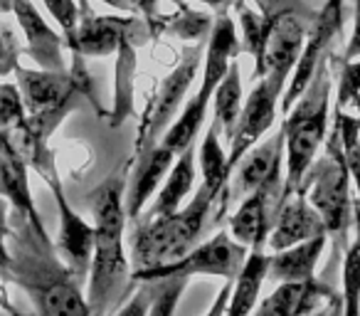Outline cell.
<instances>
[{
  "mask_svg": "<svg viewBox=\"0 0 360 316\" xmlns=\"http://www.w3.org/2000/svg\"><path fill=\"white\" fill-rule=\"evenodd\" d=\"M11 265L3 279L18 284L40 314H91L86 296H82L79 277L57 255V242L47 227L35 225L27 215L13 210L8 232Z\"/></svg>",
  "mask_w": 360,
  "mask_h": 316,
  "instance_id": "obj_1",
  "label": "cell"
},
{
  "mask_svg": "<svg viewBox=\"0 0 360 316\" xmlns=\"http://www.w3.org/2000/svg\"><path fill=\"white\" fill-rule=\"evenodd\" d=\"M126 178L114 173L86 196L94 215V255L89 265L86 304L91 314L116 311L131 294V260L124 252Z\"/></svg>",
  "mask_w": 360,
  "mask_h": 316,
  "instance_id": "obj_2",
  "label": "cell"
},
{
  "mask_svg": "<svg viewBox=\"0 0 360 316\" xmlns=\"http://www.w3.org/2000/svg\"><path fill=\"white\" fill-rule=\"evenodd\" d=\"M350 173L343 158V144H340V129L333 121L328 136L323 141V153L316 156L311 168L306 171L299 191L309 198L311 206L323 217L326 232L330 240V260L321 279L330 274L343 260V252L348 247V232L353 225V198H350Z\"/></svg>",
  "mask_w": 360,
  "mask_h": 316,
  "instance_id": "obj_3",
  "label": "cell"
},
{
  "mask_svg": "<svg viewBox=\"0 0 360 316\" xmlns=\"http://www.w3.org/2000/svg\"><path fill=\"white\" fill-rule=\"evenodd\" d=\"M330 57H323L316 67L306 89L294 101L281 121L286 148V171L281 203L299 191L306 171L311 168L319 148L328 136V109H330Z\"/></svg>",
  "mask_w": 360,
  "mask_h": 316,
  "instance_id": "obj_4",
  "label": "cell"
},
{
  "mask_svg": "<svg viewBox=\"0 0 360 316\" xmlns=\"http://www.w3.org/2000/svg\"><path fill=\"white\" fill-rule=\"evenodd\" d=\"M225 191L215 196L205 186H200V191L186 208H178L168 215L139 217L131 232V272L165 265L193 250L205 232L212 208L215 203H220Z\"/></svg>",
  "mask_w": 360,
  "mask_h": 316,
  "instance_id": "obj_5",
  "label": "cell"
},
{
  "mask_svg": "<svg viewBox=\"0 0 360 316\" xmlns=\"http://www.w3.org/2000/svg\"><path fill=\"white\" fill-rule=\"evenodd\" d=\"M200 60H202V42L200 45H186L180 50V62L175 65V70L160 82L158 91H155L153 99H150L148 109L141 116L134 156L150 148V146H155L163 139L168 126L173 124L175 116H178V109L186 104V94L193 82H195L198 70H200Z\"/></svg>",
  "mask_w": 360,
  "mask_h": 316,
  "instance_id": "obj_6",
  "label": "cell"
},
{
  "mask_svg": "<svg viewBox=\"0 0 360 316\" xmlns=\"http://www.w3.org/2000/svg\"><path fill=\"white\" fill-rule=\"evenodd\" d=\"M247 252H250V247L237 242L230 232L220 230L210 240H205L202 245H195L178 260L165 262V265L158 267H148V270H134L131 272V289H134L136 282L160 279V277H188L191 279L195 274H210L235 279Z\"/></svg>",
  "mask_w": 360,
  "mask_h": 316,
  "instance_id": "obj_7",
  "label": "cell"
},
{
  "mask_svg": "<svg viewBox=\"0 0 360 316\" xmlns=\"http://www.w3.org/2000/svg\"><path fill=\"white\" fill-rule=\"evenodd\" d=\"M343 20H345V0H326L323 8L314 15V23L309 27L306 35L304 50L299 55V62L294 67L289 84L281 96V116L294 106V101L301 96V91L306 89L309 80L314 77L316 67L323 57H328V52L333 50L335 37L343 32Z\"/></svg>",
  "mask_w": 360,
  "mask_h": 316,
  "instance_id": "obj_8",
  "label": "cell"
},
{
  "mask_svg": "<svg viewBox=\"0 0 360 316\" xmlns=\"http://www.w3.org/2000/svg\"><path fill=\"white\" fill-rule=\"evenodd\" d=\"M281 126L269 134L264 141H257L245 153L237 168L232 171L227 188L232 198H245L257 188H279L284 191V171H286V148Z\"/></svg>",
  "mask_w": 360,
  "mask_h": 316,
  "instance_id": "obj_9",
  "label": "cell"
},
{
  "mask_svg": "<svg viewBox=\"0 0 360 316\" xmlns=\"http://www.w3.org/2000/svg\"><path fill=\"white\" fill-rule=\"evenodd\" d=\"M42 181H45L47 188L52 191V198H55V203H57V210H60L57 252L65 255V262L70 265V270L82 279V277L89 274L91 255H94V225H89V222L70 206L57 168L47 173Z\"/></svg>",
  "mask_w": 360,
  "mask_h": 316,
  "instance_id": "obj_10",
  "label": "cell"
},
{
  "mask_svg": "<svg viewBox=\"0 0 360 316\" xmlns=\"http://www.w3.org/2000/svg\"><path fill=\"white\" fill-rule=\"evenodd\" d=\"M323 301H328L333 311L343 314V296L330 286V282L321 277H306L279 282V286L257 306V311L264 316H304L319 311Z\"/></svg>",
  "mask_w": 360,
  "mask_h": 316,
  "instance_id": "obj_11",
  "label": "cell"
},
{
  "mask_svg": "<svg viewBox=\"0 0 360 316\" xmlns=\"http://www.w3.org/2000/svg\"><path fill=\"white\" fill-rule=\"evenodd\" d=\"M15 77L27 114L52 109V106L62 104V101L72 99V96H82V99H89L94 104L86 87L70 70H27V67L18 65Z\"/></svg>",
  "mask_w": 360,
  "mask_h": 316,
  "instance_id": "obj_12",
  "label": "cell"
},
{
  "mask_svg": "<svg viewBox=\"0 0 360 316\" xmlns=\"http://www.w3.org/2000/svg\"><path fill=\"white\" fill-rule=\"evenodd\" d=\"M155 37L153 25H150L148 18H143L139 27H136L131 35H126L124 40L116 47V72H114V106L106 114L109 126L116 129L121 126L131 114H134V94H136V70H139V62H136V52L139 47H143L146 42H150Z\"/></svg>",
  "mask_w": 360,
  "mask_h": 316,
  "instance_id": "obj_13",
  "label": "cell"
},
{
  "mask_svg": "<svg viewBox=\"0 0 360 316\" xmlns=\"http://www.w3.org/2000/svg\"><path fill=\"white\" fill-rule=\"evenodd\" d=\"M13 15H15L18 25L22 27L27 45L22 47V55H27L40 70H67L65 65V35L55 32L42 13L32 6V0H13Z\"/></svg>",
  "mask_w": 360,
  "mask_h": 316,
  "instance_id": "obj_14",
  "label": "cell"
},
{
  "mask_svg": "<svg viewBox=\"0 0 360 316\" xmlns=\"http://www.w3.org/2000/svg\"><path fill=\"white\" fill-rule=\"evenodd\" d=\"M281 208L279 188H257L245 196L242 206L230 217V235L247 247H266L269 232Z\"/></svg>",
  "mask_w": 360,
  "mask_h": 316,
  "instance_id": "obj_15",
  "label": "cell"
},
{
  "mask_svg": "<svg viewBox=\"0 0 360 316\" xmlns=\"http://www.w3.org/2000/svg\"><path fill=\"white\" fill-rule=\"evenodd\" d=\"M175 156L178 153H173V151L165 144H160V141L155 146H150V148L134 156V161H131L129 191H126V198H124L129 220H139L141 210H143V206L148 203V198H153L155 188L168 176Z\"/></svg>",
  "mask_w": 360,
  "mask_h": 316,
  "instance_id": "obj_16",
  "label": "cell"
},
{
  "mask_svg": "<svg viewBox=\"0 0 360 316\" xmlns=\"http://www.w3.org/2000/svg\"><path fill=\"white\" fill-rule=\"evenodd\" d=\"M237 55H240V40H237L235 20L230 18V11H222L215 15L210 37H207L205 55H202V82L200 89H198L200 99L212 101L217 84L227 75V70H230V65L235 62Z\"/></svg>",
  "mask_w": 360,
  "mask_h": 316,
  "instance_id": "obj_17",
  "label": "cell"
},
{
  "mask_svg": "<svg viewBox=\"0 0 360 316\" xmlns=\"http://www.w3.org/2000/svg\"><path fill=\"white\" fill-rule=\"evenodd\" d=\"M319 235H328L323 217L319 215V210L311 206L304 193H294V196H289L281 203L279 215H276L266 245H269L271 252H279L296 245V242L311 240V237Z\"/></svg>",
  "mask_w": 360,
  "mask_h": 316,
  "instance_id": "obj_18",
  "label": "cell"
},
{
  "mask_svg": "<svg viewBox=\"0 0 360 316\" xmlns=\"http://www.w3.org/2000/svg\"><path fill=\"white\" fill-rule=\"evenodd\" d=\"M30 166L22 161L20 156L13 151L11 141H3L0 144V196L11 203L13 210L22 213V215L30 217L35 225H42L40 213L35 208V201H32V191H30Z\"/></svg>",
  "mask_w": 360,
  "mask_h": 316,
  "instance_id": "obj_19",
  "label": "cell"
},
{
  "mask_svg": "<svg viewBox=\"0 0 360 316\" xmlns=\"http://www.w3.org/2000/svg\"><path fill=\"white\" fill-rule=\"evenodd\" d=\"M136 294H129L126 304H119L121 314H150L170 316L175 314L180 294L186 291L188 277H160V279L136 282Z\"/></svg>",
  "mask_w": 360,
  "mask_h": 316,
  "instance_id": "obj_20",
  "label": "cell"
},
{
  "mask_svg": "<svg viewBox=\"0 0 360 316\" xmlns=\"http://www.w3.org/2000/svg\"><path fill=\"white\" fill-rule=\"evenodd\" d=\"M193 183H195V141L175 156L168 176L163 178V188H160L158 196H155L153 208H150L146 215H139V217H155V215L175 213L180 208V203L191 196Z\"/></svg>",
  "mask_w": 360,
  "mask_h": 316,
  "instance_id": "obj_21",
  "label": "cell"
},
{
  "mask_svg": "<svg viewBox=\"0 0 360 316\" xmlns=\"http://www.w3.org/2000/svg\"><path fill=\"white\" fill-rule=\"evenodd\" d=\"M266 272H269V255L264 252V245L250 247L240 272L232 279V296H230V304H227V314L240 316L257 309V299H259Z\"/></svg>",
  "mask_w": 360,
  "mask_h": 316,
  "instance_id": "obj_22",
  "label": "cell"
},
{
  "mask_svg": "<svg viewBox=\"0 0 360 316\" xmlns=\"http://www.w3.org/2000/svg\"><path fill=\"white\" fill-rule=\"evenodd\" d=\"M326 242H328V235H319L269 255V272H266V277H271L276 282L316 277V265H319L321 255H323Z\"/></svg>",
  "mask_w": 360,
  "mask_h": 316,
  "instance_id": "obj_23",
  "label": "cell"
},
{
  "mask_svg": "<svg viewBox=\"0 0 360 316\" xmlns=\"http://www.w3.org/2000/svg\"><path fill=\"white\" fill-rule=\"evenodd\" d=\"M173 3H175V13H170V15H158V13H155L153 18H148L150 25H153L155 37L173 35V37H180V40L207 42L215 18L207 15V13L193 11L183 0H173Z\"/></svg>",
  "mask_w": 360,
  "mask_h": 316,
  "instance_id": "obj_24",
  "label": "cell"
},
{
  "mask_svg": "<svg viewBox=\"0 0 360 316\" xmlns=\"http://www.w3.org/2000/svg\"><path fill=\"white\" fill-rule=\"evenodd\" d=\"M240 15V27H242V42L240 52L250 55L255 60V72H252V82H257L262 77V67H264V52L266 42L271 35V18L264 15L262 11H252L247 8L245 0H235L232 6Z\"/></svg>",
  "mask_w": 360,
  "mask_h": 316,
  "instance_id": "obj_25",
  "label": "cell"
},
{
  "mask_svg": "<svg viewBox=\"0 0 360 316\" xmlns=\"http://www.w3.org/2000/svg\"><path fill=\"white\" fill-rule=\"evenodd\" d=\"M242 82H240V65L232 62L227 75L222 77V82L217 84L215 94H212V114L220 121L222 136L227 141H232L237 129V121H240L242 111Z\"/></svg>",
  "mask_w": 360,
  "mask_h": 316,
  "instance_id": "obj_26",
  "label": "cell"
},
{
  "mask_svg": "<svg viewBox=\"0 0 360 316\" xmlns=\"http://www.w3.org/2000/svg\"><path fill=\"white\" fill-rule=\"evenodd\" d=\"M220 121L212 119L207 126V134L200 144V173L202 186L220 196L230 181V168H227V153L220 146Z\"/></svg>",
  "mask_w": 360,
  "mask_h": 316,
  "instance_id": "obj_27",
  "label": "cell"
},
{
  "mask_svg": "<svg viewBox=\"0 0 360 316\" xmlns=\"http://www.w3.org/2000/svg\"><path fill=\"white\" fill-rule=\"evenodd\" d=\"M207 106H210V101L200 99L198 94L193 96V99H188L186 104H183L180 116H175V121L163 134L160 144L168 146L173 153H180V151L188 148L193 141H198V131H200V126L205 124V119H207Z\"/></svg>",
  "mask_w": 360,
  "mask_h": 316,
  "instance_id": "obj_28",
  "label": "cell"
},
{
  "mask_svg": "<svg viewBox=\"0 0 360 316\" xmlns=\"http://www.w3.org/2000/svg\"><path fill=\"white\" fill-rule=\"evenodd\" d=\"M353 225L355 240L348 242L340 260V279H343V314L358 316L360 314V208L353 203Z\"/></svg>",
  "mask_w": 360,
  "mask_h": 316,
  "instance_id": "obj_29",
  "label": "cell"
},
{
  "mask_svg": "<svg viewBox=\"0 0 360 316\" xmlns=\"http://www.w3.org/2000/svg\"><path fill=\"white\" fill-rule=\"evenodd\" d=\"M335 124L340 129V144H343V158L350 173V183L355 186V206L360 208V124L355 116L345 111H335Z\"/></svg>",
  "mask_w": 360,
  "mask_h": 316,
  "instance_id": "obj_30",
  "label": "cell"
},
{
  "mask_svg": "<svg viewBox=\"0 0 360 316\" xmlns=\"http://www.w3.org/2000/svg\"><path fill=\"white\" fill-rule=\"evenodd\" d=\"M27 116L20 87L0 82V131H11Z\"/></svg>",
  "mask_w": 360,
  "mask_h": 316,
  "instance_id": "obj_31",
  "label": "cell"
},
{
  "mask_svg": "<svg viewBox=\"0 0 360 316\" xmlns=\"http://www.w3.org/2000/svg\"><path fill=\"white\" fill-rule=\"evenodd\" d=\"M52 18L57 20V25L62 27L67 47L75 42L77 27H79V3L77 0H42Z\"/></svg>",
  "mask_w": 360,
  "mask_h": 316,
  "instance_id": "obj_32",
  "label": "cell"
},
{
  "mask_svg": "<svg viewBox=\"0 0 360 316\" xmlns=\"http://www.w3.org/2000/svg\"><path fill=\"white\" fill-rule=\"evenodd\" d=\"M355 96H360V62L358 60H340L335 111H343L348 104H353Z\"/></svg>",
  "mask_w": 360,
  "mask_h": 316,
  "instance_id": "obj_33",
  "label": "cell"
},
{
  "mask_svg": "<svg viewBox=\"0 0 360 316\" xmlns=\"http://www.w3.org/2000/svg\"><path fill=\"white\" fill-rule=\"evenodd\" d=\"M22 47L18 42V35L11 30V25L0 23V77L15 75L18 65H20Z\"/></svg>",
  "mask_w": 360,
  "mask_h": 316,
  "instance_id": "obj_34",
  "label": "cell"
},
{
  "mask_svg": "<svg viewBox=\"0 0 360 316\" xmlns=\"http://www.w3.org/2000/svg\"><path fill=\"white\" fill-rule=\"evenodd\" d=\"M11 203L0 196V274L11 265V250H8V232H11V215H8Z\"/></svg>",
  "mask_w": 360,
  "mask_h": 316,
  "instance_id": "obj_35",
  "label": "cell"
},
{
  "mask_svg": "<svg viewBox=\"0 0 360 316\" xmlns=\"http://www.w3.org/2000/svg\"><path fill=\"white\" fill-rule=\"evenodd\" d=\"M360 57V0H355V20H353V35L345 47L343 60H358Z\"/></svg>",
  "mask_w": 360,
  "mask_h": 316,
  "instance_id": "obj_36",
  "label": "cell"
},
{
  "mask_svg": "<svg viewBox=\"0 0 360 316\" xmlns=\"http://www.w3.org/2000/svg\"><path fill=\"white\" fill-rule=\"evenodd\" d=\"M129 3L134 8V13H139L143 18H153L160 6V0H129Z\"/></svg>",
  "mask_w": 360,
  "mask_h": 316,
  "instance_id": "obj_37",
  "label": "cell"
},
{
  "mask_svg": "<svg viewBox=\"0 0 360 316\" xmlns=\"http://www.w3.org/2000/svg\"><path fill=\"white\" fill-rule=\"evenodd\" d=\"M200 3H205V6H210L215 13L230 11V8L235 6V0H200Z\"/></svg>",
  "mask_w": 360,
  "mask_h": 316,
  "instance_id": "obj_38",
  "label": "cell"
},
{
  "mask_svg": "<svg viewBox=\"0 0 360 316\" xmlns=\"http://www.w3.org/2000/svg\"><path fill=\"white\" fill-rule=\"evenodd\" d=\"M0 309L8 311V314H18V309L11 304V296H8V289L3 284H0Z\"/></svg>",
  "mask_w": 360,
  "mask_h": 316,
  "instance_id": "obj_39",
  "label": "cell"
},
{
  "mask_svg": "<svg viewBox=\"0 0 360 316\" xmlns=\"http://www.w3.org/2000/svg\"><path fill=\"white\" fill-rule=\"evenodd\" d=\"M101 3H106V6L116 8V11H124V13L134 11V8H131V3H129V0H101Z\"/></svg>",
  "mask_w": 360,
  "mask_h": 316,
  "instance_id": "obj_40",
  "label": "cell"
},
{
  "mask_svg": "<svg viewBox=\"0 0 360 316\" xmlns=\"http://www.w3.org/2000/svg\"><path fill=\"white\" fill-rule=\"evenodd\" d=\"M77 3H79V18L89 15V13H91V6H89V0H77Z\"/></svg>",
  "mask_w": 360,
  "mask_h": 316,
  "instance_id": "obj_41",
  "label": "cell"
},
{
  "mask_svg": "<svg viewBox=\"0 0 360 316\" xmlns=\"http://www.w3.org/2000/svg\"><path fill=\"white\" fill-rule=\"evenodd\" d=\"M0 13H13V0H0Z\"/></svg>",
  "mask_w": 360,
  "mask_h": 316,
  "instance_id": "obj_42",
  "label": "cell"
},
{
  "mask_svg": "<svg viewBox=\"0 0 360 316\" xmlns=\"http://www.w3.org/2000/svg\"><path fill=\"white\" fill-rule=\"evenodd\" d=\"M353 106H355V111H358V116H355V119H358V124H360V96H355V99H353Z\"/></svg>",
  "mask_w": 360,
  "mask_h": 316,
  "instance_id": "obj_43",
  "label": "cell"
},
{
  "mask_svg": "<svg viewBox=\"0 0 360 316\" xmlns=\"http://www.w3.org/2000/svg\"><path fill=\"white\" fill-rule=\"evenodd\" d=\"M6 139H8V131H0V144H3Z\"/></svg>",
  "mask_w": 360,
  "mask_h": 316,
  "instance_id": "obj_44",
  "label": "cell"
}]
</instances>
